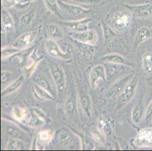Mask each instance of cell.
<instances>
[{
	"label": "cell",
	"mask_w": 152,
	"mask_h": 151,
	"mask_svg": "<svg viewBox=\"0 0 152 151\" xmlns=\"http://www.w3.org/2000/svg\"><path fill=\"white\" fill-rule=\"evenodd\" d=\"M20 50L18 48H15L12 45V47L6 46L3 47V48L1 49V55H2V59H5V58H10L11 56L14 55L15 54L18 53Z\"/></svg>",
	"instance_id": "d6a6232c"
},
{
	"label": "cell",
	"mask_w": 152,
	"mask_h": 151,
	"mask_svg": "<svg viewBox=\"0 0 152 151\" xmlns=\"http://www.w3.org/2000/svg\"><path fill=\"white\" fill-rule=\"evenodd\" d=\"M41 60H42V58H39L37 55L36 52L32 54L31 56L29 58L28 61H27V65L24 69V76L26 78H30L31 77Z\"/></svg>",
	"instance_id": "9a60e30c"
},
{
	"label": "cell",
	"mask_w": 152,
	"mask_h": 151,
	"mask_svg": "<svg viewBox=\"0 0 152 151\" xmlns=\"http://www.w3.org/2000/svg\"><path fill=\"white\" fill-rule=\"evenodd\" d=\"M91 135H92V138L95 140L97 143L103 144L105 143L106 141V135L102 130V128L99 127H93L91 130Z\"/></svg>",
	"instance_id": "83f0119b"
},
{
	"label": "cell",
	"mask_w": 152,
	"mask_h": 151,
	"mask_svg": "<svg viewBox=\"0 0 152 151\" xmlns=\"http://www.w3.org/2000/svg\"><path fill=\"white\" fill-rule=\"evenodd\" d=\"M54 131L51 129H45L40 131L37 135V148L39 149L40 147H45L49 144L54 137Z\"/></svg>",
	"instance_id": "44dd1931"
},
{
	"label": "cell",
	"mask_w": 152,
	"mask_h": 151,
	"mask_svg": "<svg viewBox=\"0 0 152 151\" xmlns=\"http://www.w3.org/2000/svg\"><path fill=\"white\" fill-rule=\"evenodd\" d=\"M36 83L37 85H39V86L42 87V88H45L48 91H49L50 92H52V85H51V83L49 82V80H48V78L44 76V75H40L39 77H37V81H36Z\"/></svg>",
	"instance_id": "836d02e7"
},
{
	"label": "cell",
	"mask_w": 152,
	"mask_h": 151,
	"mask_svg": "<svg viewBox=\"0 0 152 151\" xmlns=\"http://www.w3.org/2000/svg\"><path fill=\"white\" fill-rule=\"evenodd\" d=\"M77 96L75 93H71L67 98L64 103V112L68 116L74 115L77 109Z\"/></svg>",
	"instance_id": "603a6c76"
},
{
	"label": "cell",
	"mask_w": 152,
	"mask_h": 151,
	"mask_svg": "<svg viewBox=\"0 0 152 151\" xmlns=\"http://www.w3.org/2000/svg\"><path fill=\"white\" fill-rule=\"evenodd\" d=\"M76 1L83 4H97L99 2V0H76Z\"/></svg>",
	"instance_id": "f35d334b"
},
{
	"label": "cell",
	"mask_w": 152,
	"mask_h": 151,
	"mask_svg": "<svg viewBox=\"0 0 152 151\" xmlns=\"http://www.w3.org/2000/svg\"><path fill=\"white\" fill-rule=\"evenodd\" d=\"M102 60L105 63H114L118 65H126V66H132V63L129 61L126 58L118 53H110L104 55L102 58Z\"/></svg>",
	"instance_id": "4fadbf2b"
},
{
	"label": "cell",
	"mask_w": 152,
	"mask_h": 151,
	"mask_svg": "<svg viewBox=\"0 0 152 151\" xmlns=\"http://www.w3.org/2000/svg\"><path fill=\"white\" fill-rule=\"evenodd\" d=\"M46 32L49 38L54 40L62 39L64 36L62 29L55 23H48L46 25Z\"/></svg>",
	"instance_id": "7402d4cb"
},
{
	"label": "cell",
	"mask_w": 152,
	"mask_h": 151,
	"mask_svg": "<svg viewBox=\"0 0 152 151\" xmlns=\"http://www.w3.org/2000/svg\"><path fill=\"white\" fill-rule=\"evenodd\" d=\"M44 47L46 52L50 56L61 60H69L71 58V52H65L62 51L56 41L52 39H48L44 42Z\"/></svg>",
	"instance_id": "3957f363"
},
{
	"label": "cell",
	"mask_w": 152,
	"mask_h": 151,
	"mask_svg": "<svg viewBox=\"0 0 152 151\" xmlns=\"http://www.w3.org/2000/svg\"><path fill=\"white\" fill-rule=\"evenodd\" d=\"M145 120L148 123L152 120V101L147 107V109L145 112Z\"/></svg>",
	"instance_id": "8d00e7d4"
},
{
	"label": "cell",
	"mask_w": 152,
	"mask_h": 151,
	"mask_svg": "<svg viewBox=\"0 0 152 151\" xmlns=\"http://www.w3.org/2000/svg\"><path fill=\"white\" fill-rule=\"evenodd\" d=\"M142 67L145 73L150 74L152 73V53L147 52L142 58Z\"/></svg>",
	"instance_id": "4dcf8cb0"
},
{
	"label": "cell",
	"mask_w": 152,
	"mask_h": 151,
	"mask_svg": "<svg viewBox=\"0 0 152 151\" xmlns=\"http://www.w3.org/2000/svg\"><path fill=\"white\" fill-rule=\"evenodd\" d=\"M25 76L24 75H21L19 77H18L16 80H14L12 82H11L8 86L5 87L3 90L2 91V97H5L6 95H11V94L14 93L15 91H17L19 88H20L22 85H23V82L25 80Z\"/></svg>",
	"instance_id": "ffe728a7"
},
{
	"label": "cell",
	"mask_w": 152,
	"mask_h": 151,
	"mask_svg": "<svg viewBox=\"0 0 152 151\" xmlns=\"http://www.w3.org/2000/svg\"><path fill=\"white\" fill-rule=\"evenodd\" d=\"M4 128H5L7 134L10 135L12 138H18V139L22 140L26 136L25 133L23 132V130L20 129L17 125H15L13 123L7 121V124H5V125H4Z\"/></svg>",
	"instance_id": "d6986e66"
},
{
	"label": "cell",
	"mask_w": 152,
	"mask_h": 151,
	"mask_svg": "<svg viewBox=\"0 0 152 151\" xmlns=\"http://www.w3.org/2000/svg\"><path fill=\"white\" fill-rule=\"evenodd\" d=\"M30 112L24 107L20 106H15L12 109V116L14 119L19 122H22L23 120L28 119Z\"/></svg>",
	"instance_id": "484cf974"
},
{
	"label": "cell",
	"mask_w": 152,
	"mask_h": 151,
	"mask_svg": "<svg viewBox=\"0 0 152 151\" xmlns=\"http://www.w3.org/2000/svg\"><path fill=\"white\" fill-rule=\"evenodd\" d=\"M139 84V79L136 76H133L122 93L119 95L118 106L119 108H123L134 98Z\"/></svg>",
	"instance_id": "6da1fadb"
},
{
	"label": "cell",
	"mask_w": 152,
	"mask_h": 151,
	"mask_svg": "<svg viewBox=\"0 0 152 151\" xmlns=\"http://www.w3.org/2000/svg\"><path fill=\"white\" fill-rule=\"evenodd\" d=\"M132 77H133L132 75H128V76H126V77L121 78V80L115 82L106 92V97L108 98H114L116 97H119V95L122 93L127 84L132 78Z\"/></svg>",
	"instance_id": "8992f818"
},
{
	"label": "cell",
	"mask_w": 152,
	"mask_h": 151,
	"mask_svg": "<svg viewBox=\"0 0 152 151\" xmlns=\"http://www.w3.org/2000/svg\"><path fill=\"white\" fill-rule=\"evenodd\" d=\"M131 18L129 14L125 12H120L115 15L114 19V27L120 31L126 30L130 23Z\"/></svg>",
	"instance_id": "7c38bea8"
},
{
	"label": "cell",
	"mask_w": 152,
	"mask_h": 151,
	"mask_svg": "<svg viewBox=\"0 0 152 151\" xmlns=\"http://www.w3.org/2000/svg\"><path fill=\"white\" fill-rule=\"evenodd\" d=\"M79 100L83 113L87 117L90 118L92 114V101L91 97L88 94H81L79 97Z\"/></svg>",
	"instance_id": "e0dca14e"
},
{
	"label": "cell",
	"mask_w": 152,
	"mask_h": 151,
	"mask_svg": "<svg viewBox=\"0 0 152 151\" xmlns=\"http://www.w3.org/2000/svg\"><path fill=\"white\" fill-rule=\"evenodd\" d=\"M50 73L53 82L56 86L58 96L61 97L66 88V76L64 69L57 64H52L50 66Z\"/></svg>",
	"instance_id": "7a4b0ae2"
},
{
	"label": "cell",
	"mask_w": 152,
	"mask_h": 151,
	"mask_svg": "<svg viewBox=\"0 0 152 151\" xmlns=\"http://www.w3.org/2000/svg\"><path fill=\"white\" fill-rule=\"evenodd\" d=\"M44 2L45 6L51 12L61 18V8L57 0H44Z\"/></svg>",
	"instance_id": "f1b7e54d"
},
{
	"label": "cell",
	"mask_w": 152,
	"mask_h": 151,
	"mask_svg": "<svg viewBox=\"0 0 152 151\" xmlns=\"http://www.w3.org/2000/svg\"><path fill=\"white\" fill-rule=\"evenodd\" d=\"M34 93L35 96L41 101H49V100L52 101L54 100V96L52 92L39 86L37 84L34 85Z\"/></svg>",
	"instance_id": "d4e9b609"
},
{
	"label": "cell",
	"mask_w": 152,
	"mask_h": 151,
	"mask_svg": "<svg viewBox=\"0 0 152 151\" xmlns=\"http://www.w3.org/2000/svg\"><path fill=\"white\" fill-rule=\"evenodd\" d=\"M2 26L3 27V30L7 33L13 31L15 27V23L12 17L5 9L2 11Z\"/></svg>",
	"instance_id": "cb8c5ba5"
},
{
	"label": "cell",
	"mask_w": 152,
	"mask_h": 151,
	"mask_svg": "<svg viewBox=\"0 0 152 151\" xmlns=\"http://www.w3.org/2000/svg\"><path fill=\"white\" fill-rule=\"evenodd\" d=\"M59 5L61 9H64L65 12H68V13L71 14L72 15L74 16H79V15H82L84 13L89 12V9L84 8L83 7L80 6V5H74V4H70L64 2L63 1L59 2Z\"/></svg>",
	"instance_id": "2e32d148"
},
{
	"label": "cell",
	"mask_w": 152,
	"mask_h": 151,
	"mask_svg": "<svg viewBox=\"0 0 152 151\" xmlns=\"http://www.w3.org/2000/svg\"><path fill=\"white\" fill-rule=\"evenodd\" d=\"M58 141L61 146L67 147L74 143L75 135L69 130L61 129L58 134Z\"/></svg>",
	"instance_id": "5bb4252c"
},
{
	"label": "cell",
	"mask_w": 152,
	"mask_h": 151,
	"mask_svg": "<svg viewBox=\"0 0 152 151\" xmlns=\"http://www.w3.org/2000/svg\"><path fill=\"white\" fill-rule=\"evenodd\" d=\"M36 17V12L35 11H30V12H27L25 15H23L21 17V18L20 20V25L22 27H28L33 23Z\"/></svg>",
	"instance_id": "1f68e13d"
},
{
	"label": "cell",
	"mask_w": 152,
	"mask_h": 151,
	"mask_svg": "<svg viewBox=\"0 0 152 151\" xmlns=\"http://www.w3.org/2000/svg\"><path fill=\"white\" fill-rule=\"evenodd\" d=\"M107 73H106L105 66L102 64L95 65L92 67L89 73V82L92 88H96L100 80H106Z\"/></svg>",
	"instance_id": "30bf717a"
},
{
	"label": "cell",
	"mask_w": 152,
	"mask_h": 151,
	"mask_svg": "<svg viewBox=\"0 0 152 151\" xmlns=\"http://www.w3.org/2000/svg\"><path fill=\"white\" fill-rule=\"evenodd\" d=\"M71 37L80 43L95 46L98 42V34L94 30H87L83 32H74Z\"/></svg>",
	"instance_id": "277c9868"
},
{
	"label": "cell",
	"mask_w": 152,
	"mask_h": 151,
	"mask_svg": "<svg viewBox=\"0 0 152 151\" xmlns=\"http://www.w3.org/2000/svg\"><path fill=\"white\" fill-rule=\"evenodd\" d=\"M129 11L139 18H148L152 16V5L150 3L140 4V5H126Z\"/></svg>",
	"instance_id": "9c48e42d"
},
{
	"label": "cell",
	"mask_w": 152,
	"mask_h": 151,
	"mask_svg": "<svg viewBox=\"0 0 152 151\" xmlns=\"http://www.w3.org/2000/svg\"><path fill=\"white\" fill-rule=\"evenodd\" d=\"M12 77V73L10 71H7V70H2L1 73V80L2 83H5L10 80Z\"/></svg>",
	"instance_id": "74e56055"
},
{
	"label": "cell",
	"mask_w": 152,
	"mask_h": 151,
	"mask_svg": "<svg viewBox=\"0 0 152 151\" xmlns=\"http://www.w3.org/2000/svg\"><path fill=\"white\" fill-rule=\"evenodd\" d=\"M133 144L136 147H152V127L142 128L135 137Z\"/></svg>",
	"instance_id": "5b68a950"
},
{
	"label": "cell",
	"mask_w": 152,
	"mask_h": 151,
	"mask_svg": "<svg viewBox=\"0 0 152 151\" xmlns=\"http://www.w3.org/2000/svg\"><path fill=\"white\" fill-rule=\"evenodd\" d=\"M37 36V33L36 31L28 32L20 35L18 38L16 39L13 42V46L18 48L20 51L28 48L32 44L34 43V40Z\"/></svg>",
	"instance_id": "ba28073f"
},
{
	"label": "cell",
	"mask_w": 152,
	"mask_h": 151,
	"mask_svg": "<svg viewBox=\"0 0 152 151\" xmlns=\"http://www.w3.org/2000/svg\"><path fill=\"white\" fill-rule=\"evenodd\" d=\"M144 114V110H143V104L141 101L136 103L135 107L132 109V114H131V117L134 123L135 124H139L142 120V117H143Z\"/></svg>",
	"instance_id": "4316f807"
},
{
	"label": "cell",
	"mask_w": 152,
	"mask_h": 151,
	"mask_svg": "<svg viewBox=\"0 0 152 151\" xmlns=\"http://www.w3.org/2000/svg\"><path fill=\"white\" fill-rule=\"evenodd\" d=\"M45 123V114L42 110L34 107L30 110L27 125L33 128H39Z\"/></svg>",
	"instance_id": "52a82bcc"
},
{
	"label": "cell",
	"mask_w": 152,
	"mask_h": 151,
	"mask_svg": "<svg viewBox=\"0 0 152 151\" xmlns=\"http://www.w3.org/2000/svg\"><path fill=\"white\" fill-rule=\"evenodd\" d=\"M151 36V32L148 27H143L139 28L135 33V38H134V47L135 48L139 47L144 42L150 39Z\"/></svg>",
	"instance_id": "ac0fdd59"
},
{
	"label": "cell",
	"mask_w": 152,
	"mask_h": 151,
	"mask_svg": "<svg viewBox=\"0 0 152 151\" xmlns=\"http://www.w3.org/2000/svg\"><path fill=\"white\" fill-rule=\"evenodd\" d=\"M92 21V18H83L78 20H71L65 22L64 24L66 25L70 30L74 32H83L89 30V24Z\"/></svg>",
	"instance_id": "8fae6325"
},
{
	"label": "cell",
	"mask_w": 152,
	"mask_h": 151,
	"mask_svg": "<svg viewBox=\"0 0 152 151\" xmlns=\"http://www.w3.org/2000/svg\"><path fill=\"white\" fill-rule=\"evenodd\" d=\"M24 149V145L22 140L18 138H12L9 139L6 144V150H20Z\"/></svg>",
	"instance_id": "f546056e"
},
{
	"label": "cell",
	"mask_w": 152,
	"mask_h": 151,
	"mask_svg": "<svg viewBox=\"0 0 152 151\" xmlns=\"http://www.w3.org/2000/svg\"><path fill=\"white\" fill-rule=\"evenodd\" d=\"M102 30H103V34H104V39L105 40H109L112 39L114 36H115V33L114 30H112L108 25L106 23H102Z\"/></svg>",
	"instance_id": "e575fe53"
},
{
	"label": "cell",
	"mask_w": 152,
	"mask_h": 151,
	"mask_svg": "<svg viewBox=\"0 0 152 151\" xmlns=\"http://www.w3.org/2000/svg\"><path fill=\"white\" fill-rule=\"evenodd\" d=\"M99 123H100V128H102V131L105 133L106 135H110L112 133V128L110 125L104 119H101L99 120Z\"/></svg>",
	"instance_id": "d590c367"
}]
</instances>
